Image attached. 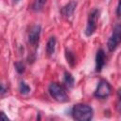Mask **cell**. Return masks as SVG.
Wrapping results in <instances>:
<instances>
[{
	"mask_svg": "<svg viewBox=\"0 0 121 121\" xmlns=\"http://www.w3.org/2000/svg\"><path fill=\"white\" fill-rule=\"evenodd\" d=\"M70 114L73 119L78 121H89L93 119L94 110L93 108L84 103H78L71 108Z\"/></svg>",
	"mask_w": 121,
	"mask_h": 121,
	"instance_id": "1",
	"label": "cell"
},
{
	"mask_svg": "<svg viewBox=\"0 0 121 121\" xmlns=\"http://www.w3.org/2000/svg\"><path fill=\"white\" fill-rule=\"evenodd\" d=\"M48 93H49L50 96L58 102L63 103V102H67L69 100V97L65 91V88L57 82L50 83V85L48 87Z\"/></svg>",
	"mask_w": 121,
	"mask_h": 121,
	"instance_id": "2",
	"label": "cell"
},
{
	"mask_svg": "<svg viewBox=\"0 0 121 121\" xmlns=\"http://www.w3.org/2000/svg\"><path fill=\"white\" fill-rule=\"evenodd\" d=\"M99 14H100V10L98 9H95L90 12L87 20L86 28L84 30V33L87 37L92 36L95 32L97 28V20L99 18Z\"/></svg>",
	"mask_w": 121,
	"mask_h": 121,
	"instance_id": "3",
	"label": "cell"
},
{
	"mask_svg": "<svg viewBox=\"0 0 121 121\" xmlns=\"http://www.w3.org/2000/svg\"><path fill=\"white\" fill-rule=\"evenodd\" d=\"M111 93H112L111 84L107 80L101 79L98 82L95 91L94 92V96L97 99H106L107 97L110 96Z\"/></svg>",
	"mask_w": 121,
	"mask_h": 121,
	"instance_id": "4",
	"label": "cell"
},
{
	"mask_svg": "<svg viewBox=\"0 0 121 121\" xmlns=\"http://www.w3.org/2000/svg\"><path fill=\"white\" fill-rule=\"evenodd\" d=\"M120 41H121V26L119 24H117L114 26L112 33L107 42V47H108L109 51L112 52V51L116 50V48L118 47V45L120 43Z\"/></svg>",
	"mask_w": 121,
	"mask_h": 121,
	"instance_id": "5",
	"label": "cell"
},
{
	"mask_svg": "<svg viewBox=\"0 0 121 121\" xmlns=\"http://www.w3.org/2000/svg\"><path fill=\"white\" fill-rule=\"evenodd\" d=\"M41 32H42V26L40 25H34L28 32V43L30 45L34 46L35 48L39 44Z\"/></svg>",
	"mask_w": 121,
	"mask_h": 121,
	"instance_id": "6",
	"label": "cell"
},
{
	"mask_svg": "<svg viewBox=\"0 0 121 121\" xmlns=\"http://www.w3.org/2000/svg\"><path fill=\"white\" fill-rule=\"evenodd\" d=\"M106 63V54L103 49H98L95 55V72L99 73Z\"/></svg>",
	"mask_w": 121,
	"mask_h": 121,
	"instance_id": "7",
	"label": "cell"
},
{
	"mask_svg": "<svg viewBox=\"0 0 121 121\" xmlns=\"http://www.w3.org/2000/svg\"><path fill=\"white\" fill-rule=\"evenodd\" d=\"M76 8H77V2L76 1H70L61 8L60 13L65 17H71L75 12Z\"/></svg>",
	"mask_w": 121,
	"mask_h": 121,
	"instance_id": "8",
	"label": "cell"
},
{
	"mask_svg": "<svg viewBox=\"0 0 121 121\" xmlns=\"http://www.w3.org/2000/svg\"><path fill=\"white\" fill-rule=\"evenodd\" d=\"M56 43H57V40L54 36L50 37L46 43V45H45V52L47 54L48 57H51L54 55L55 53V48H56Z\"/></svg>",
	"mask_w": 121,
	"mask_h": 121,
	"instance_id": "9",
	"label": "cell"
},
{
	"mask_svg": "<svg viewBox=\"0 0 121 121\" xmlns=\"http://www.w3.org/2000/svg\"><path fill=\"white\" fill-rule=\"evenodd\" d=\"M62 81H63V85L66 88H68V89L72 88L74 86V84H75V78L71 75V73H69V72H64V74H63V80Z\"/></svg>",
	"mask_w": 121,
	"mask_h": 121,
	"instance_id": "10",
	"label": "cell"
},
{
	"mask_svg": "<svg viewBox=\"0 0 121 121\" xmlns=\"http://www.w3.org/2000/svg\"><path fill=\"white\" fill-rule=\"evenodd\" d=\"M46 2H47V0H34L33 3L30 6V9L32 11L39 12L43 9V7L46 4Z\"/></svg>",
	"mask_w": 121,
	"mask_h": 121,
	"instance_id": "11",
	"label": "cell"
},
{
	"mask_svg": "<svg viewBox=\"0 0 121 121\" xmlns=\"http://www.w3.org/2000/svg\"><path fill=\"white\" fill-rule=\"evenodd\" d=\"M65 59L67 60V63L71 67H74L76 65V56L70 49H65Z\"/></svg>",
	"mask_w": 121,
	"mask_h": 121,
	"instance_id": "12",
	"label": "cell"
},
{
	"mask_svg": "<svg viewBox=\"0 0 121 121\" xmlns=\"http://www.w3.org/2000/svg\"><path fill=\"white\" fill-rule=\"evenodd\" d=\"M19 91L22 95H26L30 93V87L25 82V81H21L20 84H19Z\"/></svg>",
	"mask_w": 121,
	"mask_h": 121,
	"instance_id": "13",
	"label": "cell"
},
{
	"mask_svg": "<svg viewBox=\"0 0 121 121\" xmlns=\"http://www.w3.org/2000/svg\"><path fill=\"white\" fill-rule=\"evenodd\" d=\"M14 66H15V70H16V72L18 73V74H23L24 72H25V70H26V66H25V64L22 62V61H16L15 63H14Z\"/></svg>",
	"mask_w": 121,
	"mask_h": 121,
	"instance_id": "14",
	"label": "cell"
},
{
	"mask_svg": "<svg viewBox=\"0 0 121 121\" xmlns=\"http://www.w3.org/2000/svg\"><path fill=\"white\" fill-rule=\"evenodd\" d=\"M8 92V89H7V87L3 84V83H1L0 82V95H5L6 93Z\"/></svg>",
	"mask_w": 121,
	"mask_h": 121,
	"instance_id": "15",
	"label": "cell"
},
{
	"mask_svg": "<svg viewBox=\"0 0 121 121\" xmlns=\"http://www.w3.org/2000/svg\"><path fill=\"white\" fill-rule=\"evenodd\" d=\"M9 120L10 119L8 117V115L4 112H0V121H9Z\"/></svg>",
	"mask_w": 121,
	"mask_h": 121,
	"instance_id": "16",
	"label": "cell"
},
{
	"mask_svg": "<svg viewBox=\"0 0 121 121\" xmlns=\"http://www.w3.org/2000/svg\"><path fill=\"white\" fill-rule=\"evenodd\" d=\"M119 10H120V1H118L117 6H116V11H115V13H116V16H117V17L120 16V12H119Z\"/></svg>",
	"mask_w": 121,
	"mask_h": 121,
	"instance_id": "17",
	"label": "cell"
},
{
	"mask_svg": "<svg viewBox=\"0 0 121 121\" xmlns=\"http://www.w3.org/2000/svg\"><path fill=\"white\" fill-rule=\"evenodd\" d=\"M14 1H16V2H17V1H19V0H14Z\"/></svg>",
	"mask_w": 121,
	"mask_h": 121,
	"instance_id": "18",
	"label": "cell"
}]
</instances>
